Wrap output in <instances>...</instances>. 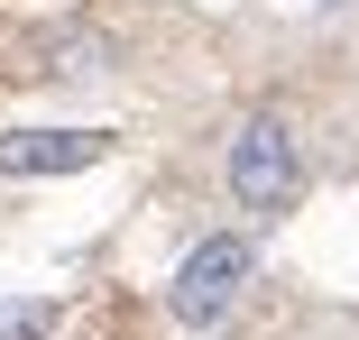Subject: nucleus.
<instances>
[{"label":"nucleus","mask_w":359,"mask_h":340,"mask_svg":"<svg viewBox=\"0 0 359 340\" xmlns=\"http://www.w3.org/2000/svg\"><path fill=\"white\" fill-rule=\"evenodd\" d=\"M231 193L258 221H276L285 202L304 193V148H295V129H285V111H249L231 129Z\"/></svg>","instance_id":"f257e3e1"},{"label":"nucleus","mask_w":359,"mask_h":340,"mask_svg":"<svg viewBox=\"0 0 359 340\" xmlns=\"http://www.w3.org/2000/svg\"><path fill=\"white\" fill-rule=\"evenodd\" d=\"M258 276V248L240 239V230H212L184 267H175V285H166V313L184 322V331H212L231 304H240V285Z\"/></svg>","instance_id":"f03ea898"},{"label":"nucleus","mask_w":359,"mask_h":340,"mask_svg":"<svg viewBox=\"0 0 359 340\" xmlns=\"http://www.w3.org/2000/svg\"><path fill=\"white\" fill-rule=\"evenodd\" d=\"M111 157V129H0V175H74Z\"/></svg>","instance_id":"7ed1b4c3"},{"label":"nucleus","mask_w":359,"mask_h":340,"mask_svg":"<svg viewBox=\"0 0 359 340\" xmlns=\"http://www.w3.org/2000/svg\"><path fill=\"white\" fill-rule=\"evenodd\" d=\"M55 322H65L55 295H10L0 304V340H55Z\"/></svg>","instance_id":"20e7f679"}]
</instances>
